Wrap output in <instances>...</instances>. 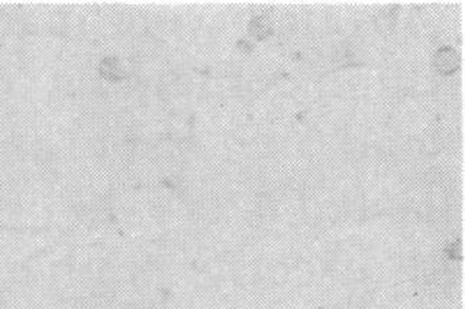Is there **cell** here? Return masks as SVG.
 <instances>
[{"mask_svg": "<svg viewBox=\"0 0 465 309\" xmlns=\"http://www.w3.org/2000/svg\"><path fill=\"white\" fill-rule=\"evenodd\" d=\"M434 64H435V68L438 70L439 74L451 76L460 68L461 58H460V53L452 47H442L435 55Z\"/></svg>", "mask_w": 465, "mask_h": 309, "instance_id": "6da1fadb", "label": "cell"}, {"mask_svg": "<svg viewBox=\"0 0 465 309\" xmlns=\"http://www.w3.org/2000/svg\"><path fill=\"white\" fill-rule=\"evenodd\" d=\"M270 24L265 18H258V19H254V22L251 24V33L254 36H257L258 39H262L268 35L270 32Z\"/></svg>", "mask_w": 465, "mask_h": 309, "instance_id": "7a4b0ae2", "label": "cell"}]
</instances>
